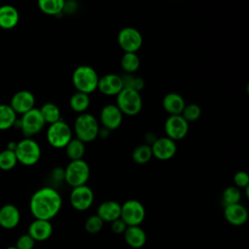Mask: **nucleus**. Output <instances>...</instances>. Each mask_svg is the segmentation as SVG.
<instances>
[{"mask_svg": "<svg viewBox=\"0 0 249 249\" xmlns=\"http://www.w3.org/2000/svg\"><path fill=\"white\" fill-rule=\"evenodd\" d=\"M62 207V197L53 187L37 190L29 201V210L34 219L51 221Z\"/></svg>", "mask_w": 249, "mask_h": 249, "instance_id": "f257e3e1", "label": "nucleus"}, {"mask_svg": "<svg viewBox=\"0 0 249 249\" xmlns=\"http://www.w3.org/2000/svg\"><path fill=\"white\" fill-rule=\"evenodd\" d=\"M99 77L94 68L89 65H80L72 73V84L76 91L89 94L97 89Z\"/></svg>", "mask_w": 249, "mask_h": 249, "instance_id": "f03ea898", "label": "nucleus"}, {"mask_svg": "<svg viewBox=\"0 0 249 249\" xmlns=\"http://www.w3.org/2000/svg\"><path fill=\"white\" fill-rule=\"evenodd\" d=\"M99 128L100 126L97 119L93 115L87 112L80 114L76 118L73 125L76 138L85 144L92 142L96 139Z\"/></svg>", "mask_w": 249, "mask_h": 249, "instance_id": "7ed1b4c3", "label": "nucleus"}, {"mask_svg": "<svg viewBox=\"0 0 249 249\" xmlns=\"http://www.w3.org/2000/svg\"><path fill=\"white\" fill-rule=\"evenodd\" d=\"M15 154L18 162L25 166H32L40 160L42 151L40 145L34 139L25 137L17 142Z\"/></svg>", "mask_w": 249, "mask_h": 249, "instance_id": "20e7f679", "label": "nucleus"}, {"mask_svg": "<svg viewBox=\"0 0 249 249\" xmlns=\"http://www.w3.org/2000/svg\"><path fill=\"white\" fill-rule=\"evenodd\" d=\"M64 170V181L72 188L87 185L90 169L85 160H70Z\"/></svg>", "mask_w": 249, "mask_h": 249, "instance_id": "39448f33", "label": "nucleus"}, {"mask_svg": "<svg viewBox=\"0 0 249 249\" xmlns=\"http://www.w3.org/2000/svg\"><path fill=\"white\" fill-rule=\"evenodd\" d=\"M116 97V105L123 115L135 116L142 109V97L140 92L136 90L123 89Z\"/></svg>", "mask_w": 249, "mask_h": 249, "instance_id": "423d86ee", "label": "nucleus"}, {"mask_svg": "<svg viewBox=\"0 0 249 249\" xmlns=\"http://www.w3.org/2000/svg\"><path fill=\"white\" fill-rule=\"evenodd\" d=\"M46 123L39 111V108H33L27 113L21 115L19 120H17L14 126L20 128L23 135L27 138L38 134L45 126Z\"/></svg>", "mask_w": 249, "mask_h": 249, "instance_id": "0eeeda50", "label": "nucleus"}, {"mask_svg": "<svg viewBox=\"0 0 249 249\" xmlns=\"http://www.w3.org/2000/svg\"><path fill=\"white\" fill-rule=\"evenodd\" d=\"M46 138L49 144L56 149L65 148L72 137V129L64 121L60 120L56 123L49 124L46 132Z\"/></svg>", "mask_w": 249, "mask_h": 249, "instance_id": "6e6552de", "label": "nucleus"}, {"mask_svg": "<svg viewBox=\"0 0 249 249\" xmlns=\"http://www.w3.org/2000/svg\"><path fill=\"white\" fill-rule=\"evenodd\" d=\"M145 207L142 202L137 199H128L121 204L120 218L127 227L140 226L145 219Z\"/></svg>", "mask_w": 249, "mask_h": 249, "instance_id": "1a4fd4ad", "label": "nucleus"}, {"mask_svg": "<svg viewBox=\"0 0 249 249\" xmlns=\"http://www.w3.org/2000/svg\"><path fill=\"white\" fill-rule=\"evenodd\" d=\"M120 48L124 53H137L143 44V37L139 30L134 27L126 26L122 28L117 36Z\"/></svg>", "mask_w": 249, "mask_h": 249, "instance_id": "9d476101", "label": "nucleus"}, {"mask_svg": "<svg viewBox=\"0 0 249 249\" xmlns=\"http://www.w3.org/2000/svg\"><path fill=\"white\" fill-rule=\"evenodd\" d=\"M69 199L71 206L75 210L86 211L92 205L94 200V194L88 185H83L80 187L72 188Z\"/></svg>", "mask_w": 249, "mask_h": 249, "instance_id": "9b49d317", "label": "nucleus"}, {"mask_svg": "<svg viewBox=\"0 0 249 249\" xmlns=\"http://www.w3.org/2000/svg\"><path fill=\"white\" fill-rule=\"evenodd\" d=\"M164 131L166 137L176 142L188 134L189 123L181 115L169 116L164 123Z\"/></svg>", "mask_w": 249, "mask_h": 249, "instance_id": "f8f14e48", "label": "nucleus"}, {"mask_svg": "<svg viewBox=\"0 0 249 249\" xmlns=\"http://www.w3.org/2000/svg\"><path fill=\"white\" fill-rule=\"evenodd\" d=\"M153 157L160 160H168L172 159L177 152L176 142L170 138L158 137L151 145Z\"/></svg>", "mask_w": 249, "mask_h": 249, "instance_id": "ddd939ff", "label": "nucleus"}, {"mask_svg": "<svg viewBox=\"0 0 249 249\" xmlns=\"http://www.w3.org/2000/svg\"><path fill=\"white\" fill-rule=\"evenodd\" d=\"M9 105L17 115H23L35 108V96L31 91L21 89L14 93Z\"/></svg>", "mask_w": 249, "mask_h": 249, "instance_id": "4468645a", "label": "nucleus"}, {"mask_svg": "<svg viewBox=\"0 0 249 249\" xmlns=\"http://www.w3.org/2000/svg\"><path fill=\"white\" fill-rule=\"evenodd\" d=\"M124 115L116 104H107L100 111V123L102 127L108 130H114L120 127L123 123Z\"/></svg>", "mask_w": 249, "mask_h": 249, "instance_id": "2eb2a0df", "label": "nucleus"}, {"mask_svg": "<svg viewBox=\"0 0 249 249\" xmlns=\"http://www.w3.org/2000/svg\"><path fill=\"white\" fill-rule=\"evenodd\" d=\"M123 89L122 77L118 74L109 73L99 78L97 89L104 95L117 96Z\"/></svg>", "mask_w": 249, "mask_h": 249, "instance_id": "dca6fc26", "label": "nucleus"}, {"mask_svg": "<svg viewBox=\"0 0 249 249\" xmlns=\"http://www.w3.org/2000/svg\"><path fill=\"white\" fill-rule=\"evenodd\" d=\"M53 225L51 221L34 219L28 226L27 233L34 239V241H46L53 234Z\"/></svg>", "mask_w": 249, "mask_h": 249, "instance_id": "f3484780", "label": "nucleus"}, {"mask_svg": "<svg viewBox=\"0 0 249 249\" xmlns=\"http://www.w3.org/2000/svg\"><path fill=\"white\" fill-rule=\"evenodd\" d=\"M20 222V212L18 208L11 203L4 204L0 208V227L12 230L18 227Z\"/></svg>", "mask_w": 249, "mask_h": 249, "instance_id": "a211bd4d", "label": "nucleus"}, {"mask_svg": "<svg viewBox=\"0 0 249 249\" xmlns=\"http://www.w3.org/2000/svg\"><path fill=\"white\" fill-rule=\"evenodd\" d=\"M224 217L229 224L239 227L247 222L248 211L241 203L228 205L224 208Z\"/></svg>", "mask_w": 249, "mask_h": 249, "instance_id": "6ab92c4d", "label": "nucleus"}, {"mask_svg": "<svg viewBox=\"0 0 249 249\" xmlns=\"http://www.w3.org/2000/svg\"><path fill=\"white\" fill-rule=\"evenodd\" d=\"M96 215L103 222L112 223L121 216V204L116 200H105L98 205Z\"/></svg>", "mask_w": 249, "mask_h": 249, "instance_id": "aec40b11", "label": "nucleus"}, {"mask_svg": "<svg viewBox=\"0 0 249 249\" xmlns=\"http://www.w3.org/2000/svg\"><path fill=\"white\" fill-rule=\"evenodd\" d=\"M162 108L169 116L181 115L184 107L186 106L185 99L183 96L177 92H168L166 93L161 101Z\"/></svg>", "mask_w": 249, "mask_h": 249, "instance_id": "412c9836", "label": "nucleus"}, {"mask_svg": "<svg viewBox=\"0 0 249 249\" xmlns=\"http://www.w3.org/2000/svg\"><path fill=\"white\" fill-rule=\"evenodd\" d=\"M123 234L126 244L134 249L143 247L147 241V234L140 226L127 227Z\"/></svg>", "mask_w": 249, "mask_h": 249, "instance_id": "4be33fe9", "label": "nucleus"}, {"mask_svg": "<svg viewBox=\"0 0 249 249\" xmlns=\"http://www.w3.org/2000/svg\"><path fill=\"white\" fill-rule=\"evenodd\" d=\"M19 21V13L18 9L12 5L0 6V28L13 29Z\"/></svg>", "mask_w": 249, "mask_h": 249, "instance_id": "5701e85b", "label": "nucleus"}, {"mask_svg": "<svg viewBox=\"0 0 249 249\" xmlns=\"http://www.w3.org/2000/svg\"><path fill=\"white\" fill-rule=\"evenodd\" d=\"M65 153L70 160H83L86 153V145L76 137L72 138L65 146Z\"/></svg>", "mask_w": 249, "mask_h": 249, "instance_id": "b1692460", "label": "nucleus"}, {"mask_svg": "<svg viewBox=\"0 0 249 249\" xmlns=\"http://www.w3.org/2000/svg\"><path fill=\"white\" fill-rule=\"evenodd\" d=\"M39 111L43 117V120L46 124H52L53 123H56L60 121V110L58 106L53 102H46L44 103L40 108Z\"/></svg>", "mask_w": 249, "mask_h": 249, "instance_id": "393cba45", "label": "nucleus"}, {"mask_svg": "<svg viewBox=\"0 0 249 249\" xmlns=\"http://www.w3.org/2000/svg\"><path fill=\"white\" fill-rule=\"evenodd\" d=\"M89 103H90L89 95L83 92H79V91L74 92L69 99L70 108L74 112L79 114L86 113L87 109L89 106Z\"/></svg>", "mask_w": 249, "mask_h": 249, "instance_id": "a878e982", "label": "nucleus"}, {"mask_svg": "<svg viewBox=\"0 0 249 249\" xmlns=\"http://www.w3.org/2000/svg\"><path fill=\"white\" fill-rule=\"evenodd\" d=\"M17 120V114L9 104H0V130L10 129Z\"/></svg>", "mask_w": 249, "mask_h": 249, "instance_id": "bb28decb", "label": "nucleus"}, {"mask_svg": "<svg viewBox=\"0 0 249 249\" xmlns=\"http://www.w3.org/2000/svg\"><path fill=\"white\" fill-rule=\"evenodd\" d=\"M64 0H39L40 11L49 16H57L64 11Z\"/></svg>", "mask_w": 249, "mask_h": 249, "instance_id": "cd10ccee", "label": "nucleus"}, {"mask_svg": "<svg viewBox=\"0 0 249 249\" xmlns=\"http://www.w3.org/2000/svg\"><path fill=\"white\" fill-rule=\"evenodd\" d=\"M121 67L126 74H134L140 67V58L135 53H124L121 58Z\"/></svg>", "mask_w": 249, "mask_h": 249, "instance_id": "c85d7f7f", "label": "nucleus"}, {"mask_svg": "<svg viewBox=\"0 0 249 249\" xmlns=\"http://www.w3.org/2000/svg\"><path fill=\"white\" fill-rule=\"evenodd\" d=\"M152 158L153 154L151 146L146 143L136 146L131 153V159L137 164H145L150 161Z\"/></svg>", "mask_w": 249, "mask_h": 249, "instance_id": "c756f323", "label": "nucleus"}, {"mask_svg": "<svg viewBox=\"0 0 249 249\" xmlns=\"http://www.w3.org/2000/svg\"><path fill=\"white\" fill-rule=\"evenodd\" d=\"M241 199V192L235 186H230L226 188L222 194V202L224 207L239 203Z\"/></svg>", "mask_w": 249, "mask_h": 249, "instance_id": "7c9ffc66", "label": "nucleus"}, {"mask_svg": "<svg viewBox=\"0 0 249 249\" xmlns=\"http://www.w3.org/2000/svg\"><path fill=\"white\" fill-rule=\"evenodd\" d=\"M18 163L14 151L4 149L0 152V169L3 171L12 170Z\"/></svg>", "mask_w": 249, "mask_h": 249, "instance_id": "2f4dec72", "label": "nucleus"}, {"mask_svg": "<svg viewBox=\"0 0 249 249\" xmlns=\"http://www.w3.org/2000/svg\"><path fill=\"white\" fill-rule=\"evenodd\" d=\"M122 77V81H123V87L124 89H130L133 90H136L138 92H140L144 86H145V82L141 77H137L134 76L133 74H124L121 76Z\"/></svg>", "mask_w": 249, "mask_h": 249, "instance_id": "473e14b6", "label": "nucleus"}, {"mask_svg": "<svg viewBox=\"0 0 249 249\" xmlns=\"http://www.w3.org/2000/svg\"><path fill=\"white\" fill-rule=\"evenodd\" d=\"M181 116L188 122H195L196 120H198L201 116V108L199 105L196 104V103H190V104H186V106L184 107Z\"/></svg>", "mask_w": 249, "mask_h": 249, "instance_id": "72a5a7b5", "label": "nucleus"}, {"mask_svg": "<svg viewBox=\"0 0 249 249\" xmlns=\"http://www.w3.org/2000/svg\"><path fill=\"white\" fill-rule=\"evenodd\" d=\"M103 224H104V222L96 214H94V215L89 216L86 220V222H85V230L89 233L94 234V233L99 232L102 230Z\"/></svg>", "mask_w": 249, "mask_h": 249, "instance_id": "f704fd0d", "label": "nucleus"}, {"mask_svg": "<svg viewBox=\"0 0 249 249\" xmlns=\"http://www.w3.org/2000/svg\"><path fill=\"white\" fill-rule=\"evenodd\" d=\"M15 246L18 249H34L35 241L28 233H23L18 236Z\"/></svg>", "mask_w": 249, "mask_h": 249, "instance_id": "c9c22d12", "label": "nucleus"}, {"mask_svg": "<svg viewBox=\"0 0 249 249\" xmlns=\"http://www.w3.org/2000/svg\"><path fill=\"white\" fill-rule=\"evenodd\" d=\"M233 182L236 188L245 189L249 185V175L245 171H237L233 176Z\"/></svg>", "mask_w": 249, "mask_h": 249, "instance_id": "e433bc0d", "label": "nucleus"}, {"mask_svg": "<svg viewBox=\"0 0 249 249\" xmlns=\"http://www.w3.org/2000/svg\"><path fill=\"white\" fill-rule=\"evenodd\" d=\"M126 228H127V226L121 218H119L111 223V230L114 233H117V234H123L124 232V231L126 230Z\"/></svg>", "mask_w": 249, "mask_h": 249, "instance_id": "4c0bfd02", "label": "nucleus"}, {"mask_svg": "<svg viewBox=\"0 0 249 249\" xmlns=\"http://www.w3.org/2000/svg\"><path fill=\"white\" fill-rule=\"evenodd\" d=\"M158 137L153 133V132H147L146 134H145V139H146V144H148V145H152L153 143H154V141L157 139Z\"/></svg>", "mask_w": 249, "mask_h": 249, "instance_id": "58836bf2", "label": "nucleus"}, {"mask_svg": "<svg viewBox=\"0 0 249 249\" xmlns=\"http://www.w3.org/2000/svg\"><path fill=\"white\" fill-rule=\"evenodd\" d=\"M109 134H110V130H108L107 128H104V127L99 128L98 136H100L101 138H106V137L109 136Z\"/></svg>", "mask_w": 249, "mask_h": 249, "instance_id": "ea45409f", "label": "nucleus"}, {"mask_svg": "<svg viewBox=\"0 0 249 249\" xmlns=\"http://www.w3.org/2000/svg\"><path fill=\"white\" fill-rule=\"evenodd\" d=\"M16 147H17V142H15V141H10V142H8L6 149H8V150H11V151H14V152H15Z\"/></svg>", "mask_w": 249, "mask_h": 249, "instance_id": "a19ab883", "label": "nucleus"}, {"mask_svg": "<svg viewBox=\"0 0 249 249\" xmlns=\"http://www.w3.org/2000/svg\"><path fill=\"white\" fill-rule=\"evenodd\" d=\"M6 249H18L15 245H12V246H9V247H7Z\"/></svg>", "mask_w": 249, "mask_h": 249, "instance_id": "79ce46f5", "label": "nucleus"}]
</instances>
